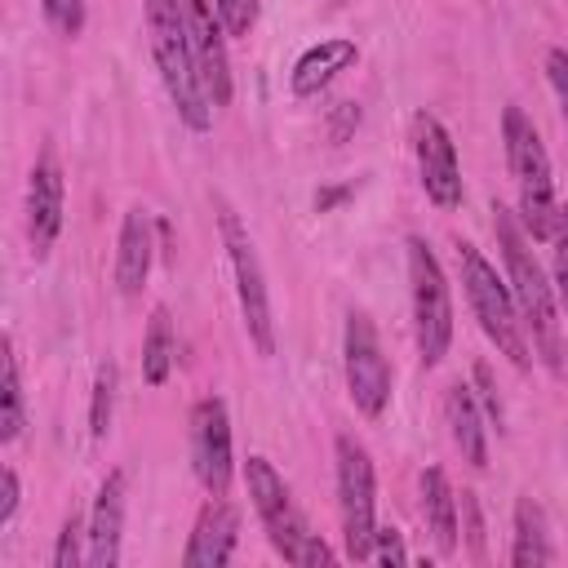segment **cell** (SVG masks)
Returning a JSON list of instances; mask_svg holds the SVG:
<instances>
[{
	"instance_id": "cell-1",
	"label": "cell",
	"mask_w": 568,
	"mask_h": 568,
	"mask_svg": "<svg viewBox=\"0 0 568 568\" xmlns=\"http://www.w3.org/2000/svg\"><path fill=\"white\" fill-rule=\"evenodd\" d=\"M493 235H497V248H501V266H506V284L515 293V306H519V320L528 328V342H532V355L559 373L564 368V320H559V297H555V284L546 280V266L537 262L532 253V235L524 231L519 213L506 209L501 200H493Z\"/></svg>"
},
{
	"instance_id": "cell-2",
	"label": "cell",
	"mask_w": 568,
	"mask_h": 568,
	"mask_svg": "<svg viewBox=\"0 0 568 568\" xmlns=\"http://www.w3.org/2000/svg\"><path fill=\"white\" fill-rule=\"evenodd\" d=\"M146 13V36H151V58L160 71V84L178 111V120L191 133L213 129V102L204 98L195 58H191V36H186V13L182 0H142Z\"/></svg>"
},
{
	"instance_id": "cell-3",
	"label": "cell",
	"mask_w": 568,
	"mask_h": 568,
	"mask_svg": "<svg viewBox=\"0 0 568 568\" xmlns=\"http://www.w3.org/2000/svg\"><path fill=\"white\" fill-rule=\"evenodd\" d=\"M501 146L506 164L515 178V213L532 240H550L559 222V200H555V173H550V151L537 133V124L524 115V106H501Z\"/></svg>"
},
{
	"instance_id": "cell-4",
	"label": "cell",
	"mask_w": 568,
	"mask_h": 568,
	"mask_svg": "<svg viewBox=\"0 0 568 568\" xmlns=\"http://www.w3.org/2000/svg\"><path fill=\"white\" fill-rule=\"evenodd\" d=\"M244 484H248V497H253V510L266 528V541L271 550L284 559V564H297V568H320V564H333V550L324 546L320 532H311L306 515L297 510L284 475L271 466V457L262 453H248L244 462Z\"/></svg>"
},
{
	"instance_id": "cell-5",
	"label": "cell",
	"mask_w": 568,
	"mask_h": 568,
	"mask_svg": "<svg viewBox=\"0 0 568 568\" xmlns=\"http://www.w3.org/2000/svg\"><path fill=\"white\" fill-rule=\"evenodd\" d=\"M457 271H462V288H466V302H470L484 337L497 346V355H506L515 368L528 373L537 355H532V342H528V328L519 320L506 275H497V266L470 240H457Z\"/></svg>"
},
{
	"instance_id": "cell-6",
	"label": "cell",
	"mask_w": 568,
	"mask_h": 568,
	"mask_svg": "<svg viewBox=\"0 0 568 568\" xmlns=\"http://www.w3.org/2000/svg\"><path fill=\"white\" fill-rule=\"evenodd\" d=\"M213 217H217V235H222V248H226V262L235 275V302L244 315V333H248L253 351L266 359V355H275V315H271V288H266L257 244L231 200L213 195Z\"/></svg>"
},
{
	"instance_id": "cell-7",
	"label": "cell",
	"mask_w": 568,
	"mask_h": 568,
	"mask_svg": "<svg viewBox=\"0 0 568 568\" xmlns=\"http://www.w3.org/2000/svg\"><path fill=\"white\" fill-rule=\"evenodd\" d=\"M404 262H408V306H413V342H417V359L426 368L444 364L448 346H453V293H448V275L435 257V248L422 235L404 240Z\"/></svg>"
},
{
	"instance_id": "cell-8",
	"label": "cell",
	"mask_w": 568,
	"mask_h": 568,
	"mask_svg": "<svg viewBox=\"0 0 568 568\" xmlns=\"http://www.w3.org/2000/svg\"><path fill=\"white\" fill-rule=\"evenodd\" d=\"M333 479H337L346 559H368L373 532H377V470H373V453L364 448V439L346 430L333 439Z\"/></svg>"
},
{
	"instance_id": "cell-9",
	"label": "cell",
	"mask_w": 568,
	"mask_h": 568,
	"mask_svg": "<svg viewBox=\"0 0 568 568\" xmlns=\"http://www.w3.org/2000/svg\"><path fill=\"white\" fill-rule=\"evenodd\" d=\"M342 377H346V395L351 404L377 422L390 408V390H395V368L382 351L377 324L368 320V311H346L342 324Z\"/></svg>"
},
{
	"instance_id": "cell-10",
	"label": "cell",
	"mask_w": 568,
	"mask_h": 568,
	"mask_svg": "<svg viewBox=\"0 0 568 568\" xmlns=\"http://www.w3.org/2000/svg\"><path fill=\"white\" fill-rule=\"evenodd\" d=\"M191 435V470L209 497H226L235 479V444H231V408L222 395H200L186 417Z\"/></svg>"
},
{
	"instance_id": "cell-11",
	"label": "cell",
	"mask_w": 568,
	"mask_h": 568,
	"mask_svg": "<svg viewBox=\"0 0 568 568\" xmlns=\"http://www.w3.org/2000/svg\"><path fill=\"white\" fill-rule=\"evenodd\" d=\"M413 160H417V182L426 191V200L435 209H457L462 204V160H457V142L444 129L439 115L417 111L413 115Z\"/></svg>"
},
{
	"instance_id": "cell-12",
	"label": "cell",
	"mask_w": 568,
	"mask_h": 568,
	"mask_svg": "<svg viewBox=\"0 0 568 568\" xmlns=\"http://www.w3.org/2000/svg\"><path fill=\"white\" fill-rule=\"evenodd\" d=\"M182 13H186L191 58H195L204 98L217 111L231 102V58H226V27L217 18V0H182Z\"/></svg>"
},
{
	"instance_id": "cell-13",
	"label": "cell",
	"mask_w": 568,
	"mask_h": 568,
	"mask_svg": "<svg viewBox=\"0 0 568 568\" xmlns=\"http://www.w3.org/2000/svg\"><path fill=\"white\" fill-rule=\"evenodd\" d=\"M27 240L36 257H49V248L62 235V213H67V182H62V164L53 151H40V160L27 173Z\"/></svg>"
},
{
	"instance_id": "cell-14",
	"label": "cell",
	"mask_w": 568,
	"mask_h": 568,
	"mask_svg": "<svg viewBox=\"0 0 568 568\" xmlns=\"http://www.w3.org/2000/svg\"><path fill=\"white\" fill-rule=\"evenodd\" d=\"M124 510H129V475L106 470L89 506V568H115L124 541Z\"/></svg>"
},
{
	"instance_id": "cell-15",
	"label": "cell",
	"mask_w": 568,
	"mask_h": 568,
	"mask_svg": "<svg viewBox=\"0 0 568 568\" xmlns=\"http://www.w3.org/2000/svg\"><path fill=\"white\" fill-rule=\"evenodd\" d=\"M235 546H240V510L226 497H209L191 524L182 568H222L235 559Z\"/></svg>"
},
{
	"instance_id": "cell-16",
	"label": "cell",
	"mask_w": 568,
	"mask_h": 568,
	"mask_svg": "<svg viewBox=\"0 0 568 568\" xmlns=\"http://www.w3.org/2000/svg\"><path fill=\"white\" fill-rule=\"evenodd\" d=\"M155 266V222L142 204H129L120 217V235H115V288L120 297H138L151 280Z\"/></svg>"
},
{
	"instance_id": "cell-17",
	"label": "cell",
	"mask_w": 568,
	"mask_h": 568,
	"mask_svg": "<svg viewBox=\"0 0 568 568\" xmlns=\"http://www.w3.org/2000/svg\"><path fill=\"white\" fill-rule=\"evenodd\" d=\"M359 62V44L346 36H324L315 44H306L288 71V93L293 98H315L324 93L342 71H351Z\"/></svg>"
},
{
	"instance_id": "cell-18",
	"label": "cell",
	"mask_w": 568,
	"mask_h": 568,
	"mask_svg": "<svg viewBox=\"0 0 568 568\" xmlns=\"http://www.w3.org/2000/svg\"><path fill=\"white\" fill-rule=\"evenodd\" d=\"M417 497H422V519H426L435 550L444 559L457 555L462 550V515H457V488L448 484V475L439 466H426L417 475Z\"/></svg>"
},
{
	"instance_id": "cell-19",
	"label": "cell",
	"mask_w": 568,
	"mask_h": 568,
	"mask_svg": "<svg viewBox=\"0 0 568 568\" xmlns=\"http://www.w3.org/2000/svg\"><path fill=\"white\" fill-rule=\"evenodd\" d=\"M444 422H448V435H453L462 462L475 466V470H484L488 466V426H484L488 417H484V408L475 399V386L453 382L444 390Z\"/></svg>"
},
{
	"instance_id": "cell-20",
	"label": "cell",
	"mask_w": 568,
	"mask_h": 568,
	"mask_svg": "<svg viewBox=\"0 0 568 568\" xmlns=\"http://www.w3.org/2000/svg\"><path fill=\"white\" fill-rule=\"evenodd\" d=\"M510 564L515 568H537V564H555L559 550L550 541V524H546V510L537 497H515V510H510Z\"/></svg>"
},
{
	"instance_id": "cell-21",
	"label": "cell",
	"mask_w": 568,
	"mask_h": 568,
	"mask_svg": "<svg viewBox=\"0 0 568 568\" xmlns=\"http://www.w3.org/2000/svg\"><path fill=\"white\" fill-rule=\"evenodd\" d=\"M173 359H178V333H173V315L169 306H151V320H146V333H142V382L146 386H164L169 373H173Z\"/></svg>"
},
{
	"instance_id": "cell-22",
	"label": "cell",
	"mask_w": 568,
	"mask_h": 568,
	"mask_svg": "<svg viewBox=\"0 0 568 568\" xmlns=\"http://www.w3.org/2000/svg\"><path fill=\"white\" fill-rule=\"evenodd\" d=\"M0 355H4V377H0V444H13L22 435V426H27V395H22V373H18L13 337H4Z\"/></svg>"
},
{
	"instance_id": "cell-23",
	"label": "cell",
	"mask_w": 568,
	"mask_h": 568,
	"mask_svg": "<svg viewBox=\"0 0 568 568\" xmlns=\"http://www.w3.org/2000/svg\"><path fill=\"white\" fill-rule=\"evenodd\" d=\"M115 390H120V368L106 359L93 373V395H89V439L102 444L111 435V417H115Z\"/></svg>"
},
{
	"instance_id": "cell-24",
	"label": "cell",
	"mask_w": 568,
	"mask_h": 568,
	"mask_svg": "<svg viewBox=\"0 0 568 568\" xmlns=\"http://www.w3.org/2000/svg\"><path fill=\"white\" fill-rule=\"evenodd\" d=\"M49 564H53V568H80V564H89V515L71 510V515L62 519V532H58V541H53Z\"/></svg>"
},
{
	"instance_id": "cell-25",
	"label": "cell",
	"mask_w": 568,
	"mask_h": 568,
	"mask_svg": "<svg viewBox=\"0 0 568 568\" xmlns=\"http://www.w3.org/2000/svg\"><path fill=\"white\" fill-rule=\"evenodd\" d=\"M457 515H462V537H466V550L475 564L488 559V532H484V510H479V497L470 488L457 493Z\"/></svg>"
},
{
	"instance_id": "cell-26",
	"label": "cell",
	"mask_w": 568,
	"mask_h": 568,
	"mask_svg": "<svg viewBox=\"0 0 568 568\" xmlns=\"http://www.w3.org/2000/svg\"><path fill=\"white\" fill-rule=\"evenodd\" d=\"M555 266H550V284H555V297H559V311L568 315V200L559 204V222H555Z\"/></svg>"
},
{
	"instance_id": "cell-27",
	"label": "cell",
	"mask_w": 568,
	"mask_h": 568,
	"mask_svg": "<svg viewBox=\"0 0 568 568\" xmlns=\"http://www.w3.org/2000/svg\"><path fill=\"white\" fill-rule=\"evenodd\" d=\"M470 377H475V399H479L484 417H488V422H493L497 430H506V404H501V395H497V377H493L488 359H475Z\"/></svg>"
},
{
	"instance_id": "cell-28",
	"label": "cell",
	"mask_w": 568,
	"mask_h": 568,
	"mask_svg": "<svg viewBox=\"0 0 568 568\" xmlns=\"http://www.w3.org/2000/svg\"><path fill=\"white\" fill-rule=\"evenodd\" d=\"M40 9L49 18V27L67 40H75L84 31V0H40Z\"/></svg>"
},
{
	"instance_id": "cell-29",
	"label": "cell",
	"mask_w": 568,
	"mask_h": 568,
	"mask_svg": "<svg viewBox=\"0 0 568 568\" xmlns=\"http://www.w3.org/2000/svg\"><path fill=\"white\" fill-rule=\"evenodd\" d=\"M368 559H373V564H386V568H399V564H408V546H404V532H399L395 524H377Z\"/></svg>"
},
{
	"instance_id": "cell-30",
	"label": "cell",
	"mask_w": 568,
	"mask_h": 568,
	"mask_svg": "<svg viewBox=\"0 0 568 568\" xmlns=\"http://www.w3.org/2000/svg\"><path fill=\"white\" fill-rule=\"evenodd\" d=\"M262 4L257 0H217V18L226 27V36H248L257 27Z\"/></svg>"
},
{
	"instance_id": "cell-31",
	"label": "cell",
	"mask_w": 568,
	"mask_h": 568,
	"mask_svg": "<svg viewBox=\"0 0 568 568\" xmlns=\"http://www.w3.org/2000/svg\"><path fill=\"white\" fill-rule=\"evenodd\" d=\"M546 80H550L559 111H564V124H568V49H546Z\"/></svg>"
},
{
	"instance_id": "cell-32",
	"label": "cell",
	"mask_w": 568,
	"mask_h": 568,
	"mask_svg": "<svg viewBox=\"0 0 568 568\" xmlns=\"http://www.w3.org/2000/svg\"><path fill=\"white\" fill-rule=\"evenodd\" d=\"M18 506H22V479H18L13 466H4V470H0V528L13 524Z\"/></svg>"
},
{
	"instance_id": "cell-33",
	"label": "cell",
	"mask_w": 568,
	"mask_h": 568,
	"mask_svg": "<svg viewBox=\"0 0 568 568\" xmlns=\"http://www.w3.org/2000/svg\"><path fill=\"white\" fill-rule=\"evenodd\" d=\"M359 124V102H337L333 111V142H346V133Z\"/></svg>"
},
{
	"instance_id": "cell-34",
	"label": "cell",
	"mask_w": 568,
	"mask_h": 568,
	"mask_svg": "<svg viewBox=\"0 0 568 568\" xmlns=\"http://www.w3.org/2000/svg\"><path fill=\"white\" fill-rule=\"evenodd\" d=\"M346 195H355V182H337V186H320L315 191V213H333Z\"/></svg>"
},
{
	"instance_id": "cell-35",
	"label": "cell",
	"mask_w": 568,
	"mask_h": 568,
	"mask_svg": "<svg viewBox=\"0 0 568 568\" xmlns=\"http://www.w3.org/2000/svg\"><path fill=\"white\" fill-rule=\"evenodd\" d=\"M337 4H342V0H337Z\"/></svg>"
}]
</instances>
